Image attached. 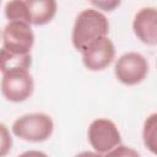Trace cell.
I'll return each instance as SVG.
<instances>
[{
  "instance_id": "5",
  "label": "cell",
  "mask_w": 157,
  "mask_h": 157,
  "mask_svg": "<svg viewBox=\"0 0 157 157\" xmlns=\"http://www.w3.org/2000/svg\"><path fill=\"white\" fill-rule=\"evenodd\" d=\"M34 34L31 25L20 21L9 22L2 31V49L13 54H31Z\"/></svg>"
},
{
  "instance_id": "6",
  "label": "cell",
  "mask_w": 157,
  "mask_h": 157,
  "mask_svg": "<svg viewBox=\"0 0 157 157\" xmlns=\"http://www.w3.org/2000/svg\"><path fill=\"white\" fill-rule=\"evenodd\" d=\"M33 86V78L28 70H12L2 74L1 93L10 102L20 103L29 98Z\"/></svg>"
},
{
  "instance_id": "17",
  "label": "cell",
  "mask_w": 157,
  "mask_h": 157,
  "mask_svg": "<svg viewBox=\"0 0 157 157\" xmlns=\"http://www.w3.org/2000/svg\"><path fill=\"white\" fill-rule=\"evenodd\" d=\"M75 157H104V156H102V153H98V152L85 151V152H81V153L76 155Z\"/></svg>"
},
{
  "instance_id": "8",
  "label": "cell",
  "mask_w": 157,
  "mask_h": 157,
  "mask_svg": "<svg viewBox=\"0 0 157 157\" xmlns=\"http://www.w3.org/2000/svg\"><path fill=\"white\" fill-rule=\"evenodd\" d=\"M135 36L147 45H157V9L144 7L134 17Z\"/></svg>"
},
{
  "instance_id": "9",
  "label": "cell",
  "mask_w": 157,
  "mask_h": 157,
  "mask_svg": "<svg viewBox=\"0 0 157 157\" xmlns=\"http://www.w3.org/2000/svg\"><path fill=\"white\" fill-rule=\"evenodd\" d=\"M29 23L43 26L50 22L56 13V2L54 0H26Z\"/></svg>"
},
{
  "instance_id": "1",
  "label": "cell",
  "mask_w": 157,
  "mask_h": 157,
  "mask_svg": "<svg viewBox=\"0 0 157 157\" xmlns=\"http://www.w3.org/2000/svg\"><path fill=\"white\" fill-rule=\"evenodd\" d=\"M109 32V22L107 17L96 9L82 10L74 23L72 28V44L83 53V50L94 40L107 37Z\"/></svg>"
},
{
  "instance_id": "10",
  "label": "cell",
  "mask_w": 157,
  "mask_h": 157,
  "mask_svg": "<svg viewBox=\"0 0 157 157\" xmlns=\"http://www.w3.org/2000/svg\"><path fill=\"white\" fill-rule=\"evenodd\" d=\"M32 64L31 54H13L1 48L0 54V67L1 72L5 74L12 70H28Z\"/></svg>"
},
{
  "instance_id": "4",
  "label": "cell",
  "mask_w": 157,
  "mask_h": 157,
  "mask_svg": "<svg viewBox=\"0 0 157 157\" xmlns=\"http://www.w3.org/2000/svg\"><path fill=\"white\" fill-rule=\"evenodd\" d=\"M114 74L118 81L126 86H134L145 80L148 74V63L140 53L123 54L115 63Z\"/></svg>"
},
{
  "instance_id": "2",
  "label": "cell",
  "mask_w": 157,
  "mask_h": 157,
  "mask_svg": "<svg viewBox=\"0 0 157 157\" xmlns=\"http://www.w3.org/2000/svg\"><path fill=\"white\" fill-rule=\"evenodd\" d=\"M11 130L13 135L25 141L42 142L52 136L54 123L52 118L44 113H31L17 118Z\"/></svg>"
},
{
  "instance_id": "14",
  "label": "cell",
  "mask_w": 157,
  "mask_h": 157,
  "mask_svg": "<svg viewBox=\"0 0 157 157\" xmlns=\"http://www.w3.org/2000/svg\"><path fill=\"white\" fill-rule=\"evenodd\" d=\"M0 128H1V139H0V146H1L0 150H1V152H0V156L1 157H5L6 153L11 150L12 139H11V136H10L7 129H6V126L4 124H1Z\"/></svg>"
},
{
  "instance_id": "3",
  "label": "cell",
  "mask_w": 157,
  "mask_h": 157,
  "mask_svg": "<svg viewBox=\"0 0 157 157\" xmlns=\"http://www.w3.org/2000/svg\"><path fill=\"white\" fill-rule=\"evenodd\" d=\"M87 137L93 150L98 153H108L121 142L120 132L117 125L105 118L94 119L90 124Z\"/></svg>"
},
{
  "instance_id": "12",
  "label": "cell",
  "mask_w": 157,
  "mask_h": 157,
  "mask_svg": "<svg viewBox=\"0 0 157 157\" xmlns=\"http://www.w3.org/2000/svg\"><path fill=\"white\" fill-rule=\"evenodd\" d=\"M5 16L10 22L20 21V22H26V23L31 25L26 1L13 0V1L6 2V5H5Z\"/></svg>"
},
{
  "instance_id": "7",
  "label": "cell",
  "mask_w": 157,
  "mask_h": 157,
  "mask_svg": "<svg viewBox=\"0 0 157 157\" xmlns=\"http://www.w3.org/2000/svg\"><path fill=\"white\" fill-rule=\"evenodd\" d=\"M115 56V47L108 37L91 43L82 53L83 65L91 71H101L108 67Z\"/></svg>"
},
{
  "instance_id": "15",
  "label": "cell",
  "mask_w": 157,
  "mask_h": 157,
  "mask_svg": "<svg viewBox=\"0 0 157 157\" xmlns=\"http://www.w3.org/2000/svg\"><path fill=\"white\" fill-rule=\"evenodd\" d=\"M92 4L98 6L99 9L104 10V11H113L114 7L120 5V1H109V2H107V1H92Z\"/></svg>"
},
{
  "instance_id": "16",
  "label": "cell",
  "mask_w": 157,
  "mask_h": 157,
  "mask_svg": "<svg viewBox=\"0 0 157 157\" xmlns=\"http://www.w3.org/2000/svg\"><path fill=\"white\" fill-rule=\"evenodd\" d=\"M17 157H48L44 152L42 151H37V150H29V151H26L23 153H21L20 156Z\"/></svg>"
},
{
  "instance_id": "13",
  "label": "cell",
  "mask_w": 157,
  "mask_h": 157,
  "mask_svg": "<svg viewBox=\"0 0 157 157\" xmlns=\"http://www.w3.org/2000/svg\"><path fill=\"white\" fill-rule=\"evenodd\" d=\"M104 157H141V156L136 150L124 145H119L114 150L109 151Z\"/></svg>"
},
{
  "instance_id": "11",
  "label": "cell",
  "mask_w": 157,
  "mask_h": 157,
  "mask_svg": "<svg viewBox=\"0 0 157 157\" xmlns=\"http://www.w3.org/2000/svg\"><path fill=\"white\" fill-rule=\"evenodd\" d=\"M142 140L145 147L157 156V113H152L146 118L142 129Z\"/></svg>"
}]
</instances>
